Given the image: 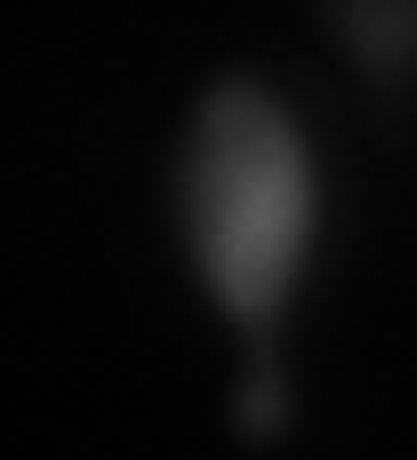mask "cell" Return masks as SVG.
<instances>
[{"label":"cell","instance_id":"6da1fadb","mask_svg":"<svg viewBox=\"0 0 417 460\" xmlns=\"http://www.w3.org/2000/svg\"><path fill=\"white\" fill-rule=\"evenodd\" d=\"M182 243H191V270L217 296L235 331L253 339V400H244V426H270V339L287 322V296L313 261V234H322V174H313V148L296 113H287L253 70L217 78L191 113V139H182Z\"/></svg>","mask_w":417,"mask_h":460},{"label":"cell","instance_id":"7a4b0ae2","mask_svg":"<svg viewBox=\"0 0 417 460\" xmlns=\"http://www.w3.org/2000/svg\"><path fill=\"white\" fill-rule=\"evenodd\" d=\"M331 9V35L348 44L374 87H400L417 78V0H322Z\"/></svg>","mask_w":417,"mask_h":460}]
</instances>
